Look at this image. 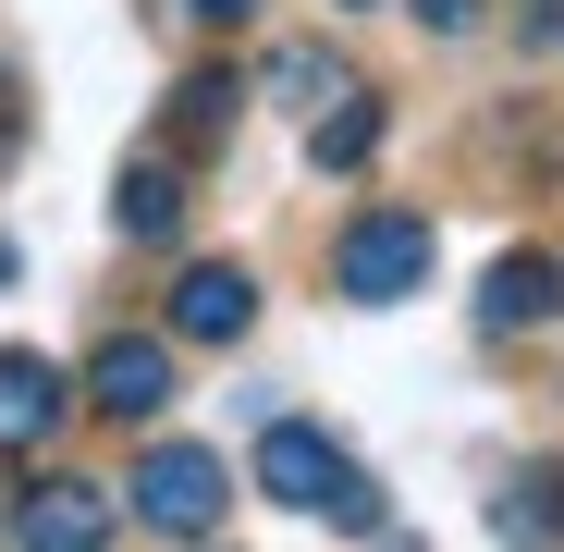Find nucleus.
<instances>
[{
	"mask_svg": "<svg viewBox=\"0 0 564 552\" xmlns=\"http://www.w3.org/2000/svg\"><path fill=\"white\" fill-rule=\"evenodd\" d=\"M234 111H246V86H234L221 62H197V74L172 86V111H160V136H172V148H221V136H234Z\"/></svg>",
	"mask_w": 564,
	"mask_h": 552,
	"instance_id": "11",
	"label": "nucleus"
},
{
	"mask_svg": "<svg viewBox=\"0 0 564 552\" xmlns=\"http://www.w3.org/2000/svg\"><path fill=\"white\" fill-rule=\"evenodd\" d=\"M258 320V283L234 258H197V270H172V344H246Z\"/></svg>",
	"mask_w": 564,
	"mask_h": 552,
	"instance_id": "6",
	"label": "nucleus"
},
{
	"mask_svg": "<svg viewBox=\"0 0 564 552\" xmlns=\"http://www.w3.org/2000/svg\"><path fill=\"white\" fill-rule=\"evenodd\" d=\"M381 123H393V111L368 99V86H344V99H319V123H307V160H319V172H356L368 148H381Z\"/></svg>",
	"mask_w": 564,
	"mask_h": 552,
	"instance_id": "12",
	"label": "nucleus"
},
{
	"mask_svg": "<svg viewBox=\"0 0 564 552\" xmlns=\"http://www.w3.org/2000/svg\"><path fill=\"white\" fill-rule=\"evenodd\" d=\"M344 467H356V454H344L332 430H307V418H270V430H258V491L295 504V516H319V504L344 491Z\"/></svg>",
	"mask_w": 564,
	"mask_h": 552,
	"instance_id": "4",
	"label": "nucleus"
},
{
	"mask_svg": "<svg viewBox=\"0 0 564 552\" xmlns=\"http://www.w3.org/2000/svg\"><path fill=\"white\" fill-rule=\"evenodd\" d=\"M62 418H74L62 368H50V356H25V344H0V454H37Z\"/></svg>",
	"mask_w": 564,
	"mask_h": 552,
	"instance_id": "8",
	"label": "nucleus"
},
{
	"mask_svg": "<svg viewBox=\"0 0 564 552\" xmlns=\"http://www.w3.org/2000/svg\"><path fill=\"white\" fill-rule=\"evenodd\" d=\"M111 528H123V504H111L99 479H37V491H13V552H111Z\"/></svg>",
	"mask_w": 564,
	"mask_h": 552,
	"instance_id": "3",
	"label": "nucleus"
},
{
	"mask_svg": "<svg viewBox=\"0 0 564 552\" xmlns=\"http://www.w3.org/2000/svg\"><path fill=\"white\" fill-rule=\"evenodd\" d=\"M111 221H123L135 246H172V234H184V172H172V160H123Z\"/></svg>",
	"mask_w": 564,
	"mask_h": 552,
	"instance_id": "10",
	"label": "nucleus"
},
{
	"mask_svg": "<svg viewBox=\"0 0 564 552\" xmlns=\"http://www.w3.org/2000/svg\"><path fill=\"white\" fill-rule=\"evenodd\" d=\"M491 540L503 552H564V467H552V454L491 491Z\"/></svg>",
	"mask_w": 564,
	"mask_h": 552,
	"instance_id": "9",
	"label": "nucleus"
},
{
	"mask_svg": "<svg viewBox=\"0 0 564 552\" xmlns=\"http://www.w3.org/2000/svg\"><path fill=\"white\" fill-rule=\"evenodd\" d=\"M319 516H332V528H356V540H381V528H393V504H381V479H368V467H344V491H332Z\"/></svg>",
	"mask_w": 564,
	"mask_h": 552,
	"instance_id": "14",
	"label": "nucleus"
},
{
	"mask_svg": "<svg viewBox=\"0 0 564 552\" xmlns=\"http://www.w3.org/2000/svg\"><path fill=\"white\" fill-rule=\"evenodd\" d=\"M13 270H25V246H13V234H0V283H13Z\"/></svg>",
	"mask_w": 564,
	"mask_h": 552,
	"instance_id": "18",
	"label": "nucleus"
},
{
	"mask_svg": "<svg viewBox=\"0 0 564 552\" xmlns=\"http://www.w3.org/2000/svg\"><path fill=\"white\" fill-rule=\"evenodd\" d=\"M381 552H430V540H393V528H381Z\"/></svg>",
	"mask_w": 564,
	"mask_h": 552,
	"instance_id": "19",
	"label": "nucleus"
},
{
	"mask_svg": "<svg viewBox=\"0 0 564 552\" xmlns=\"http://www.w3.org/2000/svg\"><path fill=\"white\" fill-rule=\"evenodd\" d=\"M86 405L123 418V430L160 418V405H172V344H160V332H111L99 356H86Z\"/></svg>",
	"mask_w": 564,
	"mask_h": 552,
	"instance_id": "5",
	"label": "nucleus"
},
{
	"mask_svg": "<svg viewBox=\"0 0 564 552\" xmlns=\"http://www.w3.org/2000/svg\"><path fill=\"white\" fill-rule=\"evenodd\" d=\"M13 148H25V86L0 74V160H13Z\"/></svg>",
	"mask_w": 564,
	"mask_h": 552,
	"instance_id": "16",
	"label": "nucleus"
},
{
	"mask_svg": "<svg viewBox=\"0 0 564 552\" xmlns=\"http://www.w3.org/2000/svg\"><path fill=\"white\" fill-rule=\"evenodd\" d=\"M344 86H356V74H344V62H332L319 37H295V50H270V99H295V111H319V99H344Z\"/></svg>",
	"mask_w": 564,
	"mask_h": 552,
	"instance_id": "13",
	"label": "nucleus"
},
{
	"mask_svg": "<svg viewBox=\"0 0 564 552\" xmlns=\"http://www.w3.org/2000/svg\"><path fill=\"white\" fill-rule=\"evenodd\" d=\"M184 13H197V25H246V13H258V0H184Z\"/></svg>",
	"mask_w": 564,
	"mask_h": 552,
	"instance_id": "17",
	"label": "nucleus"
},
{
	"mask_svg": "<svg viewBox=\"0 0 564 552\" xmlns=\"http://www.w3.org/2000/svg\"><path fill=\"white\" fill-rule=\"evenodd\" d=\"M540 320H564V258L503 246V258H491V283H479V332H540Z\"/></svg>",
	"mask_w": 564,
	"mask_h": 552,
	"instance_id": "7",
	"label": "nucleus"
},
{
	"mask_svg": "<svg viewBox=\"0 0 564 552\" xmlns=\"http://www.w3.org/2000/svg\"><path fill=\"white\" fill-rule=\"evenodd\" d=\"M221 504H234V479H221L209 442H148V454H135V516H148L160 540H209Z\"/></svg>",
	"mask_w": 564,
	"mask_h": 552,
	"instance_id": "2",
	"label": "nucleus"
},
{
	"mask_svg": "<svg viewBox=\"0 0 564 552\" xmlns=\"http://www.w3.org/2000/svg\"><path fill=\"white\" fill-rule=\"evenodd\" d=\"M405 13H417L430 37H466V25H479V0H405Z\"/></svg>",
	"mask_w": 564,
	"mask_h": 552,
	"instance_id": "15",
	"label": "nucleus"
},
{
	"mask_svg": "<svg viewBox=\"0 0 564 552\" xmlns=\"http://www.w3.org/2000/svg\"><path fill=\"white\" fill-rule=\"evenodd\" d=\"M332 283H344L356 307H405V295L430 283V221H417V209H368V221H344Z\"/></svg>",
	"mask_w": 564,
	"mask_h": 552,
	"instance_id": "1",
	"label": "nucleus"
},
{
	"mask_svg": "<svg viewBox=\"0 0 564 552\" xmlns=\"http://www.w3.org/2000/svg\"><path fill=\"white\" fill-rule=\"evenodd\" d=\"M344 13H368V0H344Z\"/></svg>",
	"mask_w": 564,
	"mask_h": 552,
	"instance_id": "20",
	"label": "nucleus"
}]
</instances>
